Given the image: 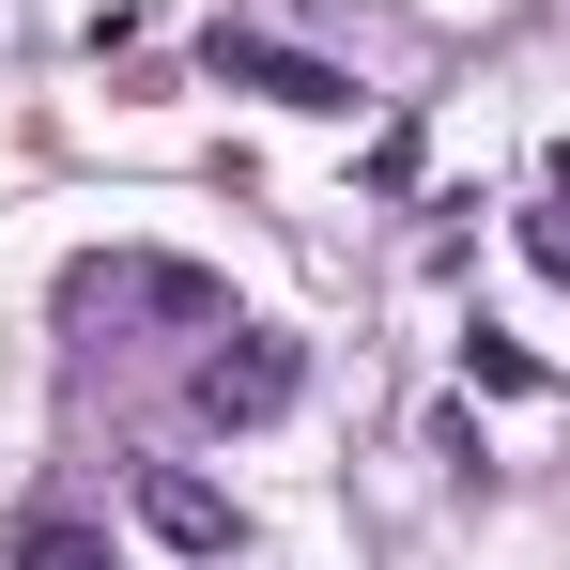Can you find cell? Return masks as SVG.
<instances>
[{"instance_id": "1", "label": "cell", "mask_w": 570, "mask_h": 570, "mask_svg": "<svg viewBox=\"0 0 570 570\" xmlns=\"http://www.w3.org/2000/svg\"><path fill=\"white\" fill-rule=\"evenodd\" d=\"M62 308L78 324H200V340L232 324V293L200 278V263H139V247L124 263H62Z\"/></svg>"}, {"instance_id": "2", "label": "cell", "mask_w": 570, "mask_h": 570, "mask_svg": "<svg viewBox=\"0 0 570 570\" xmlns=\"http://www.w3.org/2000/svg\"><path fill=\"white\" fill-rule=\"evenodd\" d=\"M200 62H216V94H263V108H308V124H355V78H340V62H308V47H263V31H216Z\"/></svg>"}, {"instance_id": "3", "label": "cell", "mask_w": 570, "mask_h": 570, "mask_svg": "<svg viewBox=\"0 0 570 570\" xmlns=\"http://www.w3.org/2000/svg\"><path fill=\"white\" fill-rule=\"evenodd\" d=\"M293 385H308V355H293L278 324H216V355H200V416L247 432V416H278Z\"/></svg>"}, {"instance_id": "4", "label": "cell", "mask_w": 570, "mask_h": 570, "mask_svg": "<svg viewBox=\"0 0 570 570\" xmlns=\"http://www.w3.org/2000/svg\"><path fill=\"white\" fill-rule=\"evenodd\" d=\"M139 524H155V540H170V556H232V509H216V493H200V478H139Z\"/></svg>"}, {"instance_id": "5", "label": "cell", "mask_w": 570, "mask_h": 570, "mask_svg": "<svg viewBox=\"0 0 570 570\" xmlns=\"http://www.w3.org/2000/svg\"><path fill=\"white\" fill-rule=\"evenodd\" d=\"M16 570H124L94 540V524H62V509H31V524H16Z\"/></svg>"}, {"instance_id": "6", "label": "cell", "mask_w": 570, "mask_h": 570, "mask_svg": "<svg viewBox=\"0 0 570 570\" xmlns=\"http://www.w3.org/2000/svg\"><path fill=\"white\" fill-rule=\"evenodd\" d=\"M463 371L493 385V401H540V355H524V340H493V324H478V340H463Z\"/></svg>"}, {"instance_id": "7", "label": "cell", "mask_w": 570, "mask_h": 570, "mask_svg": "<svg viewBox=\"0 0 570 570\" xmlns=\"http://www.w3.org/2000/svg\"><path fill=\"white\" fill-rule=\"evenodd\" d=\"M524 263H540V278L570 293V170H556V186H540V216H524Z\"/></svg>"}]
</instances>
